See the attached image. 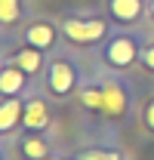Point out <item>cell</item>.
Segmentation results:
<instances>
[{"label":"cell","instance_id":"cell-1","mask_svg":"<svg viewBox=\"0 0 154 160\" xmlns=\"http://www.w3.org/2000/svg\"><path fill=\"white\" fill-rule=\"evenodd\" d=\"M65 34L74 40V43H93L105 34V22H80V19H71L65 22Z\"/></svg>","mask_w":154,"mask_h":160},{"label":"cell","instance_id":"cell-2","mask_svg":"<svg viewBox=\"0 0 154 160\" xmlns=\"http://www.w3.org/2000/svg\"><path fill=\"white\" fill-rule=\"evenodd\" d=\"M71 86H74V71H71V65L62 62V59L53 62V65H49V89L62 96V92H68Z\"/></svg>","mask_w":154,"mask_h":160},{"label":"cell","instance_id":"cell-3","mask_svg":"<svg viewBox=\"0 0 154 160\" xmlns=\"http://www.w3.org/2000/svg\"><path fill=\"white\" fill-rule=\"evenodd\" d=\"M133 59H136V46H133L130 37H117L114 43L108 46V62L117 65V68H126Z\"/></svg>","mask_w":154,"mask_h":160},{"label":"cell","instance_id":"cell-4","mask_svg":"<svg viewBox=\"0 0 154 160\" xmlns=\"http://www.w3.org/2000/svg\"><path fill=\"white\" fill-rule=\"evenodd\" d=\"M22 123H25L28 129H43V126L49 123V114H46V105H43L40 99L28 102V105H25V117H22Z\"/></svg>","mask_w":154,"mask_h":160},{"label":"cell","instance_id":"cell-5","mask_svg":"<svg viewBox=\"0 0 154 160\" xmlns=\"http://www.w3.org/2000/svg\"><path fill=\"white\" fill-rule=\"evenodd\" d=\"M22 86H25L22 68H6V71H0V92H3V96H16Z\"/></svg>","mask_w":154,"mask_h":160},{"label":"cell","instance_id":"cell-6","mask_svg":"<svg viewBox=\"0 0 154 160\" xmlns=\"http://www.w3.org/2000/svg\"><path fill=\"white\" fill-rule=\"evenodd\" d=\"M142 12V0H111V16L120 22H133Z\"/></svg>","mask_w":154,"mask_h":160},{"label":"cell","instance_id":"cell-7","mask_svg":"<svg viewBox=\"0 0 154 160\" xmlns=\"http://www.w3.org/2000/svg\"><path fill=\"white\" fill-rule=\"evenodd\" d=\"M25 37H28V43H31L34 49H49V46H53V28H49V25H31Z\"/></svg>","mask_w":154,"mask_h":160},{"label":"cell","instance_id":"cell-8","mask_svg":"<svg viewBox=\"0 0 154 160\" xmlns=\"http://www.w3.org/2000/svg\"><path fill=\"white\" fill-rule=\"evenodd\" d=\"M102 96H105V111H108V114H123L126 99H123V89H120V86L108 83V86L102 89Z\"/></svg>","mask_w":154,"mask_h":160},{"label":"cell","instance_id":"cell-9","mask_svg":"<svg viewBox=\"0 0 154 160\" xmlns=\"http://www.w3.org/2000/svg\"><path fill=\"white\" fill-rule=\"evenodd\" d=\"M25 117V108H22L16 99H9V102H3L0 105V129H9V126H16V120Z\"/></svg>","mask_w":154,"mask_h":160},{"label":"cell","instance_id":"cell-10","mask_svg":"<svg viewBox=\"0 0 154 160\" xmlns=\"http://www.w3.org/2000/svg\"><path fill=\"white\" fill-rule=\"evenodd\" d=\"M16 65H19L22 71H37L43 62H40V52H37V49H25V52L16 56Z\"/></svg>","mask_w":154,"mask_h":160},{"label":"cell","instance_id":"cell-11","mask_svg":"<svg viewBox=\"0 0 154 160\" xmlns=\"http://www.w3.org/2000/svg\"><path fill=\"white\" fill-rule=\"evenodd\" d=\"M80 102H83L86 108H105V96H102V89H83V92H80Z\"/></svg>","mask_w":154,"mask_h":160},{"label":"cell","instance_id":"cell-12","mask_svg":"<svg viewBox=\"0 0 154 160\" xmlns=\"http://www.w3.org/2000/svg\"><path fill=\"white\" fill-rule=\"evenodd\" d=\"M19 19V0H0V22Z\"/></svg>","mask_w":154,"mask_h":160},{"label":"cell","instance_id":"cell-13","mask_svg":"<svg viewBox=\"0 0 154 160\" xmlns=\"http://www.w3.org/2000/svg\"><path fill=\"white\" fill-rule=\"evenodd\" d=\"M77 160H120V154L117 151H99V148H93V151H80Z\"/></svg>","mask_w":154,"mask_h":160},{"label":"cell","instance_id":"cell-14","mask_svg":"<svg viewBox=\"0 0 154 160\" xmlns=\"http://www.w3.org/2000/svg\"><path fill=\"white\" fill-rule=\"evenodd\" d=\"M25 154L28 157H46V145L37 142V139H28L25 142Z\"/></svg>","mask_w":154,"mask_h":160},{"label":"cell","instance_id":"cell-15","mask_svg":"<svg viewBox=\"0 0 154 160\" xmlns=\"http://www.w3.org/2000/svg\"><path fill=\"white\" fill-rule=\"evenodd\" d=\"M145 123L154 129V102H148V108H145Z\"/></svg>","mask_w":154,"mask_h":160},{"label":"cell","instance_id":"cell-16","mask_svg":"<svg viewBox=\"0 0 154 160\" xmlns=\"http://www.w3.org/2000/svg\"><path fill=\"white\" fill-rule=\"evenodd\" d=\"M142 59H145V65L154 71V46H148V49H145V56H142Z\"/></svg>","mask_w":154,"mask_h":160},{"label":"cell","instance_id":"cell-17","mask_svg":"<svg viewBox=\"0 0 154 160\" xmlns=\"http://www.w3.org/2000/svg\"><path fill=\"white\" fill-rule=\"evenodd\" d=\"M151 16H154V3H151Z\"/></svg>","mask_w":154,"mask_h":160}]
</instances>
